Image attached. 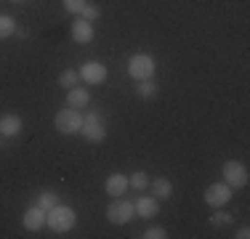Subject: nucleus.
<instances>
[{
  "label": "nucleus",
  "mask_w": 250,
  "mask_h": 239,
  "mask_svg": "<svg viewBox=\"0 0 250 239\" xmlns=\"http://www.w3.org/2000/svg\"><path fill=\"white\" fill-rule=\"evenodd\" d=\"M75 220H77V215H75L72 207H67V205H56V207H51V210L45 213V223H48L56 234L69 231L75 226Z\"/></svg>",
  "instance_id": "obj_1"
},
{
  "label": "nucleus",
  "mask_w": 250,
  "mask_h": 239,
  "mask_svg": "<svg viewBox=\"0 0 250 239\" xmlns=\"http://www.w3.org/2000/svg\"><path fill=\"white\" fill-rule=\"evenodd\" d=\"M133 215H136L133 202L123 199V197H115V199H112V205L106 207V220H109V223H115V226L130 223V220H133Z\"/></svg>",
  "instance_id": "obj_2"
},
{
  "label": "nucleus",
  "mask_w": 250,
  "mask_h": 239,
  "mask_svg": "<svg viewBox=\"0 0 250 239\" xmlns=\"http://www.w3.org/2000/svg\"><path fill=\"white\" fill-rule=\"evenodd\" d=\"M53 125H56V130L62 136H75V133H80V128H83V115H80V109H62V112H56V117H53Z\"/></svg>",
  "instance_id": "obj_3"
},
{
  "label": "nucleus",
  "mask_w": 250,
  "mask_h": 239,
  "mask_svg": "<svg viewBox=\"0 0 250 239\" xmlns=\"http://www.w3.org/2000/svg\"><path fill=\"white\" fill-rule=\"evenodd\" d=\"M154 59L149 53H133V56L128 59V75L133 77V80H152L154 75Z\"/></svg>",
  "instance_id": "obj_4"
},
{
  "label": "nucleus",
  "mask_w": 250,
  "mask_h": 239,
  "mask_svg": "<svg viewBox=\"0 0 250 239\" xmlns=\"http://www.w3.org/2000/svg\"><path fill=\"white\" fill-rule=\"evenodd\" d=\"M224 183H229L231 189H245L248 186V167L237 159L224 162Z\"/></svg>",
  "instance_id": "obj_5"
},
{
  "label": "nucleus",
  "mask_w": 250,
  "mask_h": 239,
  "mask_svg": "<svg viewBox=\"0 0 250 239\" xmlns=\"http://www.w3.org/2000/svg\"><path fill=\"white\" fill-rule=\"evenodd\" d=\"M231 191L234 189H231L229 183H210V186L205 189V202L210 207H224L226 202L231 199Z\"/></svg>",
  "instance_id": "obj_6"
},
{
  "label": "nucleus",
  "mask_w": 250,
  "mask_h": 239,
  "mask_svg": "<svg viewBox=\"0 0 250 239\" xmlns=\"http://www.w3.org/2000/svg\"><path fill=\"white\" fill-rule=\"evenodd\" d=\"M80 80H85L88 85H101L106 80V67L99 61H85L80 67Z\"/></svg>",
  "instance_id": "obj_7"
},
{
  "label": "nucleus",
  "mask_w": 250,
  "mask_h": 239,
  "mask_svg": "<svg viewBox=\"0 0 250 239\" xmlns=\"http://www.w3.org/2000/svg\"><path fill=\"white\" fill-rule=\"evenodd\" d=\"M104 191L115 199V197H123L125 191H128V176H123V173H112L109 178H106L104 183Z\"/></svg>",
  "instance_id": "obj_8"
},
{
  "label": "nucleus",
  "mask_w": 250,
  "mask_h": 239,
  "mask_svg": "<svg viewBox=\"0 0 250 239\" xmlns=\"http://www.w3.org/2000/svg\"><path fill=\"white\" fill-rule=\"evenodd\" d=\"M21 223H24V229H27V231H38V229H43V223H45V210H43L40 205L29 207V210L21 215Z\"/></svg>",
  "instance_id": "obj_9"
},
{
  "label": "nucleus",
  "mask_w": 250,
  "mask_h": 239,
  "mask_svg": "<svg viewBox=\"0 0 250 239\" xmlns=\"http://www.w3.org/2000/svg\"><path fill=\"white\" fill-rule=\"evenodd\" d=\"M133 207H136V215H141V218H154V215L160 213L157 197H139V199L133 202Z\"/></svg>",
  "instance_id": "obj_10"
},
{
  "label": "nucleus",
  "mask_w": 250,
  "mask_h": 239,
  "mask_svg": "<svg viewBox=\"0 0 250 239\" xmlns=\"http://www.w3.org/2000/svg\"><path fill=\"white\" fill-rule=\"evenodd\" d=\"M72 40L75 43H91L93 40V24L91 21H85V19H77L72 21Z\"/></svg>",
  "instance_id": "obj_11"
},
{
  "label": "nucleus",
  "mask_w": 250,
  "mask_h": 239,
  "mask_svg": "<svg viewBox=\"0 0 250 239\" xmlns=\"http://www.w3.org/2000/svg\"><path fill=\"white\" fill-rule=\"evenodd\" d=\"M21 133V117L19 115H3L0 117V136L5 139H14Z\"/></svg>",
  "instance_id": "obj_12"
},
{
  "label": "nucleus",
  "mask_w": 250,
  "mask_h": 239,
  "mask_svg": "<svg viewBox=\"0 0 250 239\" xmlns=\"http://www.w3.org/2000/svg\"><path fill=\"white\" fill-rule=\"evenodd\" d=\"M80 133L85 136V141H91V143H101L106 139V128H104V122H83V128H80Z\"/></svg>",
  "instance_id": "obj_13"
},
{
  "label": "nucleus",
  "mask_w": 250,
  "mask_h": 239,
  "mask_svg": "<svg viewBox=\"0 0 250 239\" xmlns=\"http://www.w3.org/2000/svg\"><path fill=\"white\" fill-rule=\"evenodd\" d=\"M91 104V93L85 91V88H69L67 93V106H72V109H85V106Z\"/></svg>",
  "instance_id": "obj_14"
},
{
  "label": "nucleus",
  "mask_w": 250,
  "mask_h": 239,
  "mask_svg": "<svg viewBox=\"0 0 250 239\" xmlns=\"http://www.w3.org/2000/svg\"><path fill=\"white\" fill-rule=\"evenodd\" d=\"M149 189H152V197H157V199H168L170 194H173V183L168 181V178H154V181L149 183Z\"/></svg>",
  "instance_id": "obj_15"
},
{
  "label": "nucleus",
  "mask_w": 250,
  "mask_h": 239,
  "mask_svg": "<svg viewBox=\"0 0 250 239\" xmlns=\"http://www.w3.org/2000/svg\"><path fill=\"white\" fill-rule=\"evenodd\" d=\"M128 186L136 189V191H146V189H149V176H146L144 170H136L133 176L128 178Z\"/></svg>",
  "instance_id": "obj_16"
},
{
  "label": "nucleus",
  "mask_w": 250,
  "mask_h": 239,
  "mask_svg": "<svg viewBox=\"0 0 250 239\" xmlns=\"http://www.w3.org/2000/svg\"><path fill=\"white\" fill-rule=\"evenodd\" d=\"M77 82H80V72H77V69H64L62 75H59V85L67 88V91H69V88H75Z\"/></svg>",
  "instance_id": "obj_17"
},
{
  "label": "nucleus",
  "mask_w": 250,
  "mask_h": 239,
  "mask_svg": "<svg viewBox=\"0 0 250 239\" xmlns=\"http://www.w3.org/2000/svg\"><path fill=\"white\" fill-rule=\"evenodd\" d=\"M157 82H152V80H139V85H136V93L141 96V99H154L157 96Z\"/></svg>",
  "instance_id": "obj_18"
},
{
  "label": "nucleus",
  "mask_w": 250,
  "mask_h": 239,
  "mask_svg": "<svg viewBox=\"0 0 250 239\" xmlns=\"http://www.w3.org/2000/svg\"><path fill=\"white\" fill-rule=\"evenodd\" d=\"M14 32H16V21H14V16L0 14V38H11Z\"/></svg>",
  "instance_id": "obj_19"
},
{
  "label": "nucleus",
  "mask_w": 250,
  "mask_h": 239,
  "mask_svg": "<svg viewBox=\"0 0 250 239\" xmlns=\"http://www.w3.org/2000/svg\"><path fill=\"white\" fill-rule=\"evenodd\" d=\"M38 205L43 207L45 213H48L51 207H56V205H59V197H56V191H43V194L38 197Z\"/></svg>",
  "instance_id": "obj_20"
},
{
  "label": "nucleus",
  "mask_w": 250,
  "mask_h": 239,
  "mask_svg": "<svg viewBox=\"0 0 250 239\" xmlns=\"http://www.w3.org/2000/svg\"><path fill=\"white\" fill-rule=\"evenodd\" d=\"M80 16L85 21H96L99 16H101V8H99V5H93V3H85V8L80 11Z\"/></svg>",
  "instance_id": "obj_21"
},
{
  "label": "nucleus",
  "mask_w": 250,
  "mask_h": 239,
  "mask_svg": "<svg viewBox=\"0 0 250 239\" xmlns=\"http://www.w3.org/2000/svg\"><path fill=\"white\" fill-rule=\"evenodd\" d=\"M141 237H144V239H165V237H168V231H165L163 226H152V229H146Z\"/></svg>",
  "instance_id": "obj_22"
},
{
  "label": "nucleus",
  "mask_w": 250,
  "mask_h": 239,
  "mask_svg": "<svg viewBox=\"0 0 250 239\" xmlns=\"http://www.w3.org/2000/svg\"><path fill=\"white\" fill-rule=\"evenodd\" d=\"M62 3H64V8H67L69 14H80V11L85 8L88 0H62Z\"/></svg>",
  "instance_id": "obj_23"
},
{
  "label": "nucleus",
  "mask_w": 250,
  "mask_h": 239,
  "mask_svg": "<svg viewBox=\"0 0 250 239\" xmlns=\"http://www.w3.org/2000/svg\"><path fill=\"white\" fill-rule=\"evenodd\" d=\"M229 220H231L229 213H213V215H210V223H213V226H226Z\"/></svg>",
  "instance_id": "obj_24"
},
{
  "label": "nucleus",
  "mask_w": 250,
  "mask_h": 239,
  "mask_svg": "<svg viewBox=\"0 0 250 239\" xmlns=\"http://www.w3.org/2000/svg\"><path fill=\"white\" fill-rule=\"evenodd\" d=\"M234 237H237V239H248V237H250V229H248V226H242V229H237Z\"/></svg>",
  "instance_id": "obj_25"
},
{
  "label": "nucleus",
  "mask_w": 250,
  "mask_h": 239,
  "mask_svg": "<svg viewBox=\"0 0 250 239\" xmlns=\"http://www.w3.org/2000/svg\"><path fill=\"white\" fill-rule=\"evenodd\" d=\"M16 38L24 40V38H29V32H27V29H19V32H16Z\"/></svg>",
  "instance_id": "obj_26"
},
{
  "label": "nucleus",
  "mask_w": 250,
  "mask_h": 239,
  "mask_svg": "<svg viewBox=\"0 0 250 239\" xmlns=\"http://www.w3.org/2000/svg\"><path fill=\"white\" fill-rule=\"evenodd\" d=\"M11 3H21V0H11Z\"/></svg>",
  "instance_id": "obj_27"
}]
</instances>
